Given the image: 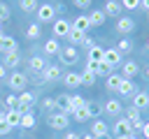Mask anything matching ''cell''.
Instances as JSON below:
<instances>
[{"instance_id":"21","label":"cell","mask_w":149,"mask_h":139,"mask_svg":"<svg viewBox=\"0 0 149 139\" xmlns=\"http://www.w3.org/2000/svg\"><path fill=\"white\" fill-rule=\"evenodd\" d=\"M102 111H107L109 116H119V114L123 111V107H121L119 100H107V102L102 104Z\"/></svg>"},{"instance_id":"40","label":"cell","mask_w":149,"mask_h":139,"mask_svg":"<svg viewBox=\"0 0 149 139\" xmlns=\"http://www.w3.org/2000/svg\"><path fill=\"white\" fill-rule=\"evenodd\" d=\"M121 7L133 12V9H137V7H140V0H121Z\"/></svg>"},{"instance_id":"51","label":"cell","mask_w":149,"mask_h":139,"mask_svg":"<svg viewBox=\"0 0 149 139\" xmlns=\"http://www.w3.org/2000/svg\"><path fill=\"white\" fill-rule=\"evenodd\" d=\"M5 116H7V114H5V111H0V123H5Z\"/></svg>"},{"instance_id":"20","label":"cell","mask_w":149,"mask_h":139,"mask_svg":"<svg viewBox=\"0 0 149 139\" xmlns=\"http://www.w3.org/2000/svg\"><path fill=\"white\" fill-rule=\"evenodd\" d=\"M121 9H123V7H121V2H119V0H107L102 12H105V16H119V14H121Z\"/></svg>"},{"instance_id":"9","label":"cell","mask_w":149,"mask_h":139,"mask_svg":"<svg viewBox=\"0 0 149 139\" xmlns=\"http://www.w3.org/2000/svg\"><path fill=\"white\" fill-rule=\"evenodd\" d=\"M102 63H105V65H109V67H116V65H121V63H123V58H121V53H119L116 49H105Z\"/></svg>"},{"instance_id":"43","label":"cell","mask_w":149,"mask_h":139,"mask_svg":"<svg viewBox=\"0 0 149 139\" xmlns=\"http://www.w3.org/2000/svg\"><path fill=\"white\" fill-rule=\"evenodd\" d=\"M9 130H12V127L7 125V120H5V123H0V137H5V134H9Z\"/></svg>"},{"instance_id":"28","label":"cell","mask_w":149,"mask_h":139,"mask_svg":"<svg viewBox=\"0 0 149 139\" xmlns=\"http://www.w3.org/2000/svg\"><path fill=\"white\" fill-rule=\"evenodd\" d=\"M70 25H72L74 30H81V32H86V28H88L91 23H88V16H86V14H81V16H77V19L70 23Z\"/></svg>"},{"instance_id":"13","label":"cell","mask_w":149,"mask_h":139,"mask_svg":"<svg viewBox=\"0 0 149 139\" xmlns=\"http://www.w3.org/2000/svg\"><path fill=\"white\" fill-rule=\"evenodd\" d=\"M70 21H65V19H56V23H54V37L58 39V37H68V32H70Z\"/></svg>"},{"instance_id":"15","label":"cell","mask_w":149,"mask_h":139,"mask_svg":"<svg viewBox=\"0 0 149 139\" xmlns=\"http://www.w3.org/2000/svg\"><path fill=\"white\" fill-rule=\"evenodd\" d=\"M21 116H23V109H21V107H19V109H9L7 116H5V120H7L9 127H19V125H21Z\"/></svg>"},{"instance_id":"17","label":"cell","mask_w":149,"mask_h":139,"mask_svg":"<svg viewBox=\"0 0 149 139\" xmlns=\"http://www.w3.org/2000/svg\"><path fill=\"white\" fill-rule=\"evenodd\" d=\"M19 60H21V56H19V49H16V51H9V53H5V60H2V65H5L7 70H16V67H19Z\"/></svg>"},{"instance_id":"45","label":"cell","mask_w":149,"mask_h":139,"mask_svg":"<svg viewBox=\"0 0 149 139\" xmlns=\"http://www.w3.org/2000/svg\"><path fill=\"white\" fill-rule=\"evenodd\" d=\"M2 79H7V67L0 63V81H2Z\"/></svg>"},{"instance_id":"42","label":"cell","mask_w":149,"mask_h":139,"mask_svg":"<svg viewBox=\"0 0 149 139\" xmlns=\"http://www.w3.org/2000/svg\"><path fill=\"white\" fill-rule=\"evenodd\" d=\"M91 2H93V0H72V5H74V7H79V9H88V7H91Z\"/></svg>"},{"instance_id":"38","label":"cell","mask_w":149,"mask_h":139,"mask_svg":"<svg viewBox=\"0 0 149 139\" xmlns=\"http://www.w3.org/2000/svg\"><path fill=\"white\" fill-rule=\"evenodd\" d=\"M5 104H7L9 109H19V95H7V97H5Z\"/></svg>"},{"instance_id":"48","label":"cell","mask_w":149,"mask_h":139,"mask_svg":"<svg viewBox=\"0 0 149 139\" xmlns=\"http://www.w3.org/2000/svg\"><path fill=\"white\" fill-rule=\"evenodd\" d=\"M65 139H79V134H77V132H68V134H65Z\"/></svg>"},{"instance_id":"26","label":"cell","mask_w":149,"mask_h":139,"mask_svg":"<svg viewBox=\"0 0 149 139\" xmlns=\"http://www.w3.org/2000/svg\"><path fill=\"white\" fill-rule=\"evenodd\" d=\"M121 81H123V76L121 74H109L107 76V81H105V86H107V90H119V86H121Z\"/></svg>"},{"instance_id":"24","label":"cell","mask_w":149,"mask_h":139,"mask_svg":"<svg viewBox=\"0 0 149 139\" xmlns=\"http://www.w3.org/2000/svg\"><path fill=\"white\" fill-rule=\"evenodd\" d=\"M58 76H61V67H58V65H47L44 72H42V79H44V81H54V79H58Z\"/></svg>"},{"instance_id":"44","label":"cell","mask_w":149,"mask_h":139,"mask_svg":"<svg viewBox=\"0 0 149 139\" xmlns=\"http://www.w3.org/2000/svg\"><path fill=\"white\" fill-rule=\"evenodd\" d=\"M81 44H84V49H93V39H91V37H86Z\"/></svg>"},{"instance_id":"4","label":"cell","mask_w":149,"mask_h":139,"mask_svg":"<svg viewBox=\"0 0 149 139\" xmlns=\"http://www.w3.org/2000/svg\"><path fill=\"white\" fill-rule=\"evenodd\" d=\"M130 107L135 109H149V90H135V95L130 97Z\"/></svg>"},{"instance_id":"7","label":"cell","mask_w":149,"mask_h":139,"mask_svg":"<svg viewBox=\"0 0 149 139\" xmlns=\"http://www.w3.org/2000/svg\"><path fill=\"white\" fill-rule=\"evenodd\" d=\"M86 70L93 72L95 76H109V74H112V67H109V65H105V63H93V60L86 63Z\"/></svg>"},{"instance_id":"27","label":"cell","mask_w":149,"mask_h":139,"mask_svg":"<svg viewBox=\"0 0 149 139\" xmlns=\"http://www.w3.org/2000/svg\"><path fill=\"white\" fill-rule=\"evenodd\" d=\"M72 116H74V120H77V123H86V120L91 118V111H88V107L84 104V107L74 109V111H72Z\"/></svg>"},{"instance_id":"32","label":"cell","mask_w":149,"mask_h":139,"mask_svg":"<svg viewBox=\"0 0 149 139\" xmlns=\"http://www.w3.org/2000/svg\"><path fill=\"white\" fill-rule=\"evenodd\" d=\"M40 35H42V25H40L37 21H35V23H30V25H28V30H26V37H28V39H37Z\"/></svg>"},{"instance_id":"22","label":"cell","mask_w":149,"mask_h":139,"mask_svg":"<svg viewBox=\"0 0 149 139\" xmlns=\"http://www.w3.org/2000/svg\"><path fill=\"white\" fill-rule=\"evenodd\" d=\"M91 134H93V137H105V134H109L107 123H105V120H93V125H91Z\"/></svg>"},{"instance_id":"46","label":"cell","mask_w":149,"mask_h":139,"mask_svg":"<svg viewBox=\"0 0 149 139\" xmlns=\"http://www.w3.org/2000/svg\"><path fill=\"white\" fill-rule=\"evenodd\" d=\"M140 132H142V134H144V139H149V123H144V125H142V130H140Z\"/></svg>"},{"instance_id":"30","label":"cell","mask_w":149,"mask_h":139,"mask_svg":"<svg viewBox=\"0 0 149 139\" xmlns=\"http://www.w3.org/2000/svg\"><path fill=\"white\" fill-rule=\"evenodd\" d=\"M102 56H105V49H102V46L93 44V49H88V60H93V63H102Z\"/></svg>"},{"instance_id":"18","label":"cell","mask_w":149,"mask_h":139,"mask_svg":"<svg viewBox=\"0 0 149 139\" xmlns=\"http://www.w3.org/2000/svg\"><path fill=\"white\" fill-rule=\"evenodd\" d=\"M28 67H30V72L42 74V72H44V67H47V60H44L42 56H33V58L28 60Z\"/></svg>"},{"instance_id":"37","label":"cell","mask_w":149,"mask_h":139,"mask_svg":"<svg viewBox=\"0 0 149 139\" xmlns=\"http://www.w3.org/2000/svg\"><path fill=\"white\" fill-rule=\"evenodd\" d=\"M86 107H88L91 116H100V111H102V104L100 102H86Z\"/></svg>"},{"instance_id":"23","label":"cell","mask_w":149,"mask_h":139,"mask_svg":"<svg viewBox=\"0 0 149 139\" xmlns=\"http://www.w3.org/2000/svg\"><path fill=\"white\" fill-rule=\"evenodd\" d=\"M44 53H47V56H58V53H61V44H58L56 37H51V39L44 42Z\"/></svg>"},{"instance_id":"2","label":"cell","mask_w":149,"mask_h":139,"mask_svg":"<svg viewBox=\"0 0 149 139\" xmlns=\"http://www.w3.org/2000/svg\"><path fill=\"white\" fill-rule=\"evenodd\" d=\"M5 81H7V86H9L14 93H23L26 86H28V76H26L23 72H12Z\"/></svg>"},{"instance_id":"53","label":"cell","mask_w":149,"mask_h":139,"mask_svg":"<svg viewBox=\"0 0 149 139\" xmlns=\"http://www.w3.org/2000/svg\"><path fill=\"white\" fill-rule=\"evenodd\" d=\"M126 139H137V137H135V134H128V137H126Z\"/></svg>"},{"instance_id":"1","label":"cell","mask_w":149,"mask_h":139,"mask_svg":"<svg viewBox=\"0 0 149 139\" xmlns=\"http://www.w3.org/2000/svg\"><path fill=\"white\" fill-rule=\"evenodd\" d=\"M47 125H49L51 130H68L70 116H68V114H61V111H51V114L47 116Z\"/></svg>"},{"instance_id":"10","label":"cell","mask_w":149,"mask_h":139,"mask_svg":"<svg viewBox=\"0 0 149 139\" xmlns=\"http://www.w3.org/2000/svg\"><path fill=\"white\" fill-rule=\"evenodd\" d=\"M116 30H119L121 35H130V32L135 30V21H133L130 16H119V21H116Z\"/></svg>"},{"instance_id":"50","label":"cell","mask_w":149,"mask_h":139,"mask_svg":"<svg viewBox=\"0 0 149 139\" xmlns=\"http://www.w3.org/2000/svg\"><path fill=\"white\" fill-rule=\"evenodd\" d=\"M81 139H95V137H93V134H91V132H88V134H84V137H81Z\"/></svg>"},{"instance_id":"29","label":"cell","mask_w":149,"mask_h":139,"mask_svg":"<svg viewBox=\"0 0 149 139\" xmlns=\"http://www.w3.org/2000/svg\"><path fill=\"white\" fill-rule=\"evenodd\" d=\"M116 51H119L121 56H123V53H130V51H133V39H130V37L119 39V42H116Z\"/></svg>"},{"instance_id":"34","label":"cell","mask_w":149,"mask_h":139,"mask_svg":"<svg viewBox=\"0 0 149 139\" xmlns=\"http://www.w3.org/2000/svg\"><path fill=\"white\" fill-rule=\"evenodd\" d=\"M19 5H21V9H23L26 14L37 12V0H19Z\"/></svg>"},{"instance_id":"5","label":"cell","mask_w":149,"mask_h":139,"mask_svg":"<svg viewBox=\"0 0 149 139\" xmlns=\"http://www.w3.org/2000/svg\"><path fill=\"white\" fill-rule=\"evenodd\" d=\"M56 19L54 5H37V23H49Z\"/></svg>"},{"instance_id":"14","label":"cell","mask_w":149,"mask_h":139,"mask_svg":"<svg viewBox=\"0 0 149 139\" xmlns=\"http://www.w3.org/2000/svg\"><path fill=\"white\" fill-rule=\"evenodd\" d=\"M35 97H37V95H35L33 90H23V93H19V107H21L23 111H28V109L35 104Z\"/></svg>"},{"instance_id":"19","label":"cell","mask_w":149,"mask_h":139,"mask_svg":"<svg viewBox=\"0 0 149 139\" xmlns=\"http://www.w3.org/2000/svg\"><path fill=\"white\" fill-rule=\"evenodd\" d=\"M63 86H65V88H79V86H81V74L68 72V74L63 76Z\"/></svg>"},{"instance_id":"52","label":"cell","mask_w":149,"mask_h":139,"mask_svg":"<svg viewBox=\"0 0 149 139\" xmlns=\"http://www.w3.org/2000/svg\"><path fill=\"white\" fill-rule=\"evenodd\" d=\"M95 139H114V137H109V134H105V137H95Z\"/></svg>"},{"instance_id":"3","label":"cell","mask_w":149,"mask_h":139,"mask_svg":"<svg viewBox=\"0 0 149 139\" xmlns=\"http://www.w3.org/2000/svg\"><path fill=\"white\" fill-rule=\"evenodd\" d=\"M128 134H133L130 123H128L126 118H119V120L114 123V127H112V137H116V139H126Z\"/></svg>"},{"instance_id":"49","label":"cell","mask_w":149,"mask_h":139,"mask_svg":"<svg viewBox=\"0 0 149 139\" xmlns=\"http://www.w3.org/2000/svg\"><path fill=\"white\" fill-rule=\"evenodd\" d=\"M144 76H147V81H149V65L144 67Z\"/></svg>"},{"instance_id":"54","label":"cell","mask_w":149,"mask_h":139,"mask_svg":"<svg viewBox=\"0 0 149 139\" xmlns=\"http://www.w3.org/2000/svg\"><path fill=\"white\" fill-rule=\"evenodd\" d=\"M0 35H2V23H0Z\"/></svg>"},{"instance_id":"25","label":"cell","mask_w":149,"mask_h":139,"mask_svg":"<svg viewBox=\"0 0 149 139\" xmlns=\"http://www.w3.org/2000/svg\"><path fill=\"white\" fill-rule=\"evenodd\" d=\"M86 16H88V23H91V25H102V23H105V12H102V9H93V12L86 14Z\"/></svg>"},{"instance_id":"11","label":"cell","mask_w":149,"mask_h":139,"mask_svg":"<svg viewBox=\"0 0 149 139\" xmlns=\"http://www.w3.org/2000/svg\"><path fill=\"white\" fill-rule=\"evenodd\" d=\"M137 72H140V65H137L135 60L121 63V76H123V79H133V76H137Z\"/></svg>"},{"instance_id":"31","label":"cell","mask_w":149,"mask_h":139,"mask_svg":"<svg viewBox=\"0 0 149 139\" xmlns=\"http://www.w3.org/2000/svg\"><path fill=\"white\" fill-rule=\"evenodd\" d=\"M68 39L72 42V46H74V44H81V42L86 39V32H81V30H74V28H70V32H68Z\"/></svg>"},{"instance_id":"41","label":"cell","mask_w":149,"mask_h":139,"mask_svg":"<svg viewBox=\"0 0 149 139\" xmlns=\"http://www.w3.org/2000/svg\"><path fill=\"white\" fill-rule=\"evenodd\" d=\"M42 107H44V109H47V111H49V114H51V111H54V109H56V100H54V97H47V100H44V102H42Z\"/></svg>"},{"instance_id":"16","label":"cell","mask_w":149,"mask_h":139,"mask_svg":"<svg viewBox=\"0 0 149 139\" xmlns=\"http://www.w3.org/2000/svg\"><path fill=\"white\" fill-rule=\"evenodd\" d=\"M135 90H137V88H135V83H133V79H123L116 93H119L121 97H133V95H135Z\"/></svg>"},{"instance_id":"33","label":"cell","mask_w":149,"mask_h":139,"mask_svg":"<svg viewBox=\"0 0 149 139\" xmlns=\"http://www.w3.org/2000/svg\"><path fill=\"white\" fill-rule=\"evenodd\" d=\"M35 125V114L28 109V111H23V116H21V127H33Z\"/></svg>"},{"instance_id":"39","label":"cell","mask_w":149,"mask_h":139,"mask_svg":"<svg viewBox=\"0 0 149 139\" xmlns=\"http://www.w3.org/2000/svg\"><path fill=\"white\" fill-rule=\"evenodd\" d=\"M70 97H72V111H74V109H79V107H84V104H86V100H84V97H81V95H70Z\"/></svg>"},{"instance_id":"55","label":"cell","mask_w":149,"mask_h":139,"mask_svg":"<svg viewBox=\"0 0 149 139\" xmlns=\"http://www.w3.org/2000/svg\"><path fill=\"white\" fill-rule=\"evenodd\" d=\"M147 49H149V42H147Z\"/></svg>"},{"instance_id":"6","label":"cell","mask_w":149,"mask_h":139,"mask_svg":"<svg viewBox=\"0 0 149 139\" xmlns=\"http://www.w3.org/2000/svg\"><path fill=\"white\" fill-rule=\"evenodd\" d=\"M61 63L63 65H77V60H79V53H77V49L70 44V46H65V49H61Z\"/></svg>"},{"instance_id":"12","label":"cell","mask_w":149,"mask_h":139,"mask_svg":"<svg viewBox=\"0 0 149 139\" xmlns=\"http://www.w3.org/2000/svg\"><path fill=\"white\" fill-rule=\"evenodd\" d=\"M19 46H16V39L12 37V35H0V53L5 56V53H9V51H16Z\"/></svg>"},{"instance_id":"35","label":"cell","mask_w":149,"mask_h":139,"mask_svg":"<svg viewBox=\"0 0 149 139\" xmlns=\"http://www.w3.org/2000/svg\"><path fill=\"white\" fill-rule=\"evenodd\" d=\"M81 86H88V88H91V86H95V74L86 70V72L81 74Z\"/></svg>"},{"instance_id":"36","label":"cell","mask_w":149,"mask_h":139,"mask_svg":"<svg viewBox=\"0 0 149 139\" xmlns=\"http://www.w3.org/2000/svg\"><path fill=\"white\" fill-rule=\"evenodd\" d=\"M9 16H12V9H9V5H5V2H0V23H5V21H9Z\"/></svg>"},{"instance_id":"47","label":"cell","mask_w":149,"mask_h":139,"mask_svg":"<svg viewBox=\"0 0 149 139\" xmlns=\"http://www.w3.org/2000/svg\"><path fill=\"white\" fill-rule=\"evenodd\" d=\"M140 7H142L147 14H149V0H140Z\"/></svg>"},{"instance_id":"8","label":"cell","mask_w":149,"mask_h":139,"mask_svg":"<svg viewBox=\"0 0 149 139\" xmlns=\"http://www.w3.org/2000/svg\"><path fill=\"white\" fill-rule=\"evenodd\" d=\"M54 100H56V109H58L61 114H68V116L72 114V97H70V95L63 93V95H56Z\"/></svg>"}]
</instances>
